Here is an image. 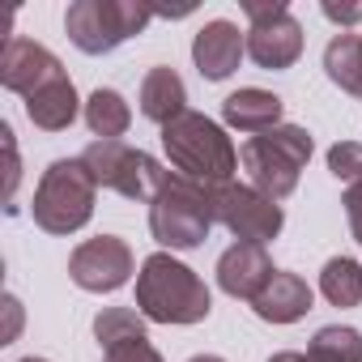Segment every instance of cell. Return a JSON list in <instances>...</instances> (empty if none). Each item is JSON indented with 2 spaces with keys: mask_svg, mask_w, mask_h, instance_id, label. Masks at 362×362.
Masks as SVG:
<instances>
[{
  "mask_svg": "<svg viewBox=\"0 0 362 362\" xmlns=\"http://www.w3.org/2000/svg\"><path fill=\"white\" fill-rule=\"evenodd\" d=\"M77 111H81V98H77V86L69 81V73L26 98V119L39 132H64L77 119Z\"/></svg>",
  "mask_w": 362,
  "mask_h": 362,
  "instance_id": "obj_17",
  "label": "cell"
},
{
  "mask_svg": "<svg viewBox=\"0 0 362 362\" xmlns=\"http://www.w3.org/2000/svg\"><path fill=\"white\" fill-rule=\"evenodd\" d=\"M103 362H166V358L149 345V337H141V341H124V345L103 349Z\"/></svg>",
  "mask_w": 362,
  "mask_h": 362,
  "instance_id": "obj_24",
  "label": "cell"
},
{
  "mask_svg": "<svg viewBox=\"0 0 362 362\" xmlns=\"http://www.w3.org/2000/svg\"><path fill=\"white\" fill-rule=\"evenodd\" d=\"M273 273L277 269H273V260H269V252L260 243H230L218 256V286L230 298H243V303H252L269 286Z\"/></svg>",
  "mask_w": 362,
  "mask_h": 362,
  "instance_id": "obj_13",
  "label": "cell"
},
{
  "mask_svg": "<svg viewBox=\"0 0 362 362\" xmlns=\"http://www.w3.org/2000/svg\"><path fill=\"white\" fill-rule=\"evenodd\" d=\"M328 175L341 184H362V141H337L328 149Z\"/></svg>",
  "mask_w": 362,
  "mask_h": 362,
  "instance_id": "obj_23",
  "label": "cell"
},
{
  "mask_svg": "<svg viewBox=\"0 0 362 362\" xmlns=\"http://www.w3.org/2000/svg\"><path fill=\"white\" fill-rule=\"evenodd\" d=\"M311 362H362V332L349 324H324L311 345H307Z\"/></svg>",
  "mask_w": 362,
  "mask_h": 362,
  "instance_id": "obj_21",
  "label": "cell"
},
{
  "mask_svg": "<svg viewBox=\"0 0 362 362\" xmlns=\"http://www.w3.org/2000/svg\"><path fill=\"white\" fill-rule=\"evenodd\" d=\"M324 73L337 90L362 98V35H332L324 47Z\"/></svg>",
  "mask_w": 362,
  "mask_h": 362,
  "instance_id": "obj_18",
  "label": "cell"
},
{
  "mask_svg": "<svg viewBox=\"0 0 362 362\" xmlns=\"http://www.w3.org/2000/svg\"><path fill=\"white\" fill-rule=\"evenodd\" d=\"M214 214L239 243H273L286 226V209L252 184H214Z\"/></svg>",
  "mask_w": 362,
  "mask_h": 362,
  "instance_id": "obj_8",
  "label": "cell"
},
{
  "mask_svg": "<svg viewBox=\"0 0 362 362\" xmlns=\"http://www.w3.org/2000/svg\"><path fill=\"white\" fill-rule=\"evenodd\" d=\"M281 111H286V103L273 90H256V86H243V90H235V94L222 98L226 128H239L247 136H260V132L277 128L281 124Z\"/></svg>",
  "mask_w": 362,
  "mask_h": 362,
  "instance_id": "obj_15",
  "label": "cell"
},
{
  "mask_svg": "<svg viewBox=\"0 0 362 362\" xmlns=\"http://www.w3.org/2000/svg\"><path fill=\"white\" fill-rule=\"evenodd\" d=\"M162 149L170 166L201 184H230L239 170V149L226 136V128L201 111H184L175 124L162 128Z\"/></svg>",
  "mask_w": 362,
  "mask_h": 362,
  "instance_id": "obj_3",
  "label": "cell"
},
{
  "mask_svg": "<svg viewBox=\"0 0 362 362\" xmlns=\"http://www.w3.org/2000/svg\"><path fill=\"white\" fill-rule=\"evenodd\" d=\"M218 226L214 214V184L188 179L179 170H166L162 188L149 205V235L166 247V252H192L209 239V230Z\"/></svg>",
  "mask_w": 362,
  "mask_h": 362,
  "instance_id": "obj_2",
  "label": "cell"
},
{
  "mask_svg": "<svg viewBox=\"0 0 362 362\" xmlns=\"http://www.w3.org/2000/svg\"><path fill=\"white\" fill-rule=\"evenodd\" d=\"M320 294L332 307H358L362 303V264L354 256H332L320 269Z\"/></svg>",
  "mask_w": 362,
  "mask_h": 362,
  "instance_id": "obj_20",
  "label": "cell"
},
{
  "mask_svg": "<svg viewBox=\"0 0 362 362\" xmlns=\"http://www.w3.org/2000/svg\"><path fill=\"white\" fill-rule=\"evenodd\" d=\"M149 22H153V9L136 5V0H73L64 13V35L77 52L107 56L119 43L145 35Z\"/></svg>",
  "mask_w": 362,
  "mask_h": 362,
  "instance_id": "obj_6",
  "label": "cell"
},
{
  "mask_svg": "<svg viewBox=\"0 0 362 362\" xmlns=\"http://www.w3.org/2000/svg\"><path fill=\"white\" fill-rule=\"evenodd\" d=\"M18 362H47V358H35V354H30V358H18Z\"/></svg>",
  "mask_w": 362,
  "mask_h": 362,
  "instance_id": "obj_29",
  "label": "cell"
},
{
  "mask_svg": "<svg viewBox=\"0 0 362 362\" xmlns=\"http://www.w3.org/2000/svg\"><path fill=\"white\" fill-rule=\"evenodd\" d=\"M188 362H226V358H218V354H197V358H188Z\"/></svg>",
  "mask_w": 362,
  "mask_h": 362,
  "instance_id": "obj_28",
  "label": "cell"
},
{
  "mask_svg": "<svg viewBox=\"0 0 362 362\" xmlns=\"http://www.w3.org/2000/svg\"><path fill=\"white\" fill-rule=\"evenodd\" d=\"M184 111H188V86H184V77H179L175 69H166V64L149 69L145 81H141V115L149 124L166 128Z\"/></svg>",
  "mask_w": 362,
  "mask_h": 362,
  "instance_id": "obj_16",
  "label": "cell"
},
{
  "mask_svg": "<svg viewBox=\"0 0 362 362\" xmlns=\"http://www.w3.org/2000/svg\"><path fill=\"white\" fill-rule=\"evenodd\" d=\"M81 162L94 175L98 188H107V192H115L124 201L153 205L162 179H166V166L153 153H145V149H136L128 141H90L81 149Z\"/></svg>",
  "mask_w": 362,
  "mask_h": 362,
  "instance_id": "obj_7",
  "label": "cell"
},
{
  "mask_svg": "<svg viewBox=\"0 0 362 362\" xmlns=\"http://www.w3.org/2000/svg\"><path fill=\"white\" fill-rule=\"evenodd\" d=\"M56 77H64V64L56 60V52H47L43 43L22 39V35L5 39V52H0V86L5 90L30 98L35 90L52 86Z\"/></svg>",
  "mask_w": 362,
  "mask_h": 362,
  "instance_id": "obj_11",
  "label": "cell"
},
{
  "mask_svg": "<svg viewBox=\"0 0 362 362\" xmlns=\"http://www.w3.org/2000/svg\"><path fill=\"white\" fill-rule=\"evenodd\" d=\"M132 269H136V256L132 247L119 239V235H98V239H86L73 247L69 256V277L73 286L90 290V294H115L119 286L132 281Z\"/></svg>",
  "mask_w": 362,
  "mask_h": 362,
  "instance_id": "obj_10",
  "label": "cell"
},
{
  "mask_svg": "<svg viewBox=\"0 0 362 362\" xmlns=\"http://www.w3.org/2000/svg\"><path fill=\"white\" fill-rule=\"evenodd\" d=\"M320 13L332 26H341V35H345V26H358L362 22V5H320Z\"/></svg>",
  "mask_w": 362,
  "mask_h": 362,
  "instance_id": "obj_26",
  "label": "cell"
},
{
  "mask_svg": "<svg viewBox=\"0 0 362 362\" xmlns=\"http://www.w3.org/2000/svg\"><path fill=\"white\" fill-rule=\"evenodd\" d=\"M252 311L264 320V324H294L311 311V286L298 277V273H286L277 269L269 277V286L252 298Z\"/></svg>",
  "mask_w": 362,
  "mask_h": 362,
  "instance_id": "obj_14",
  "label": "cell"
},
{
  "mask_svg": "<svg viewBox=\"0 0 362 362\" xmlns=\"http://www.w3.org/2000/svg\"><path fill=\"white\" fill-rule=\"evenodd\" d=\"M243 56H247V30H239L226 18L205 22L192 39V60H197V73L205 81H226Z\"/></svg>",
  "mask_w": 362,
  "mask_h": 362,
  "instance_id": "obj_12",
  "label": "cell"
},
{
  "mask_svg": "<svg viewBox=\"0 0 362 362\" xmlns=\"http://www.w3.org/2000/svg\"><path fill=\"white\" fill-rule=\"evenodd\" d=\"M341 205H345V218H349V235L362 243V184H349Z\"/></svg>",
  "mask_w": 362,
  "mask_h": 362,
  "instance_id": "obj_25",
  "label": "cell"
},
{
  "mask_svg": "<svg viewBox=\"0 0 362 362\" xmlns=\"http://www.w3.org/2000/svg\"><path fill=\"white\" fill-rule=\"evenodd\" d=\"M94 197H98V184L86 170V162L81 158H56L35 188L30 218L47 235H77L94 218Z\"/></svg>",
  "mask_w": 362,
  "mask_h": 362,
  "instance_id": "obj_5",
  "label": "cell"
},
{
  "mask_svg": "<svg viewBox=\"0 0 362 362\" xmlns=\"http://www.w3.org/2000/svg\"><path fill=\"white\" fill-rule=\"evenodd\" d=\"M247 13V56L269 69V73H281V69H294L298 56H303V26L298 18L290 13V5L273 0V5H243Z\"/></svg>",
  "mask_w": 362,
  "mask_h": 362,
  "instance_id": "obj_9",
  "label": "cell"
},
{
  "mask_svg": "<svg viewBox=\"0 0 362 362\" xmlns=\"http://www.w3.org/2000/svg\"><path fill=\"white\" fill-rule=\"evenodd\" d=\"M136 311L153 324H201L209 320L214 298L197 269L175 260L170 252H153L136 273Z\"/></svg>",
  "mask_w": 362,
  "mask_h": 362,
  "instance_id": "obj_1",
  "label": "cell"
},
{
  "mask_svg": "<svg viewBox=\"0 0 362 362\" xmlns=\"http://www.w3.org/2000/svg\"><path fill=\"white\" fill-rule=\"evenodd\" d=\"M132 124V107L119 90H94L86 98V128L94 132V141H119Z\"/></svg>",
  "mask_w": 362,
  "mask_h": 362,
  "instance_id": "obj_19",
  "label": "cell"
},
{
  "mask_svg": "<svg viewBox=\"0 0 362 362\" xmlns=\"http://www.w3.org/2000/svg\"><path fill=\"white\" fill-rule=\"evenodd\" d=\"M311 149H315V141H311L307 128L277 124V128H269L260 136H247L239 145V162L247 170V184L281 205V201H290L298 192V179H303V170L311 162Z\"/></svg>",
  "mask_w": 362,
  "mask_h": 362,
  "instance_id": "obj_4",
  "label": "cell"
},
{
  "mask_svg": "<svg viewBox=\"0 0 362 362\" xmlns=\"http://www.w3.org/2000/svg\"><path fill=\"white\" fill-rule=\"evenodd\" d=\"M269 362H311L307 354H298V349H281V354H273Z\"/></svg>",
  "mask_w": 362,
  "mask_h": 362,
  "instance_id": "obj_27",
  "label": "cell"
},
{
  "mask_svg": "<svg viewBox=\"0 0 362 362\" xmlns=\"http://www.w3.org/2000/svg\"><path fill=\"white\" fill-rule=\"evenodd\" d=\"M141 337H145V315L132 311V307H103L94 315L98 349H111V345H124V341H141Z\"/></svg>",
  "mask_w": 362,
  "mask_h": 362,
  "instance_id": "obj_22",
  "label": "cell"
}]
</instances>
